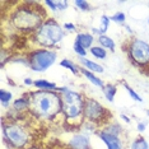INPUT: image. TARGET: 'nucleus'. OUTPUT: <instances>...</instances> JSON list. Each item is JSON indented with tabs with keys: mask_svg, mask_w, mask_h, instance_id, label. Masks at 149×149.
<instances>
[{
	"mask_svg": "<svg viewBox=\"0 0 149 149\" xmlns=\"http://www.w3.org/2000/svg\"><path fill=\"white\" fill-rule=\"evenodd\" d=\"M32 111L40 117H52L61 110V100L56 93L50 91H38L32 93Z\"/></svg>",
	"mask_w": 149,
	"mask_h": 149,
	"instance_id": "f257e3e1",
	"label": "nucleus"
},
{
	"mask_svg": "<svg viewBox=\"0 0 149 149\" xmlns=\"http://www.w3.org/2000/svg\"><path fill=\"white\" fill-rule=\"evenodd\" d=\"M64 38V29L55 21L45 22L37 31V40L45 46H54Z\"/></svg>",
	"mask_w": 149,
	"mask_h": 149,
	"instance_id": "f03ea898",
	"label": "nucleus"
},
{
	"mask_svg": "<svg viewBox=\"0 0 149 149\" xmlns=\"http://www.w3.org/2000/svg\"><path fill=\"white\" fill-rule=\"evenodd\" d=\"M56 52L49 50H38L29 55V66L33 72H45L55 63Z\"/></svg>",
	"mask_w": 149,
	"mask_h": 149,
	"instance_id": "7ed1b4c3",
	"label": "nucleus"
},
{
	"mask_svg": "<svg viewBox=\"0 0 149 149\" xmlns=\"http://www.w3.org/2000/svg\"><path fill=\"white\" fill-rule=\"evenodd\" d=\"M3 131H4V135L9 140V143L17 148H22L28 143V134L19 125L17 124L3 125Z\"/></svg>",
	"mask_w": 149,
	"mask_h": 149,
	"instance_id": "20e7f679",
	"label": "nucleus"
},
{
	"mask_svg": "<svg viewBox=\"0 0 149 149\" xmlns=\"http://www.w3.org/2000/svg\"><path fill=\"white\" fill-rule=\"evenodd\" d=\"M14 24L22 29H35L41 27V18L32 10H19L14 17Z\"/></svg>",
	"mask_w": 149,
	"mask_h": 149,
	"instance_id": "39448f33",
	"label": "nucleus"
},
{
	"mask_svg": "<svg viewBox=\"0 0 149 149\" xmlns=\"http://www.w3.org/2000/svg\"><path fill=\"white\" fill-rule=\"evenodd\" d=\"M130 55L135 63L145 65L149 63V45L141 40H134L130 45Z\"/></svg>",
	"mask_w": 149,
	"mask_h": 149,
	"instance_id": "423d86ee",
	"label": "nucleus"
},
{
	"mask_svg": "<svg viewBox=\"0 0 149 149\" xmlns=\"http://www.w3.org/2000/svg\"><path fill=\"white\" fill-rule=\"evenodd\" d=\"M83 111H84V115H86L89 120L97 121L102 117L104 108L98 102H96L94 100H88V101H86V103H84Z\"/></svg>",
	"mask_w": 149,
	"mask_h": 149,
	"instance_id": "0eeeda50",
	"label": "nucleus"
},
{
	"mask_svg": "<svg viewBox=\"0 0 149 149\" xmlns=\"http://www.w3.org/2000/svg\"><path fill=\"white\" fill-rule=\"evenodd\" d=\"M100 138L107 145V149H123V144H121V140L118 139L117 135L102 131V133H100Z\"/></svg>",
	"mask_w": 149,
	"mask_h": 149,
	"instance_id": "6e6552de",
	"label": "nucleus"
},
{
	"mask_svg": "<svg viewBox=\"0 0 149 149\" xmlns=\"http://www.w3.org/2000/svg\"><path fill=\"white\" fill-rule=\"evenodd\" d=\"M70 148L72 149H89V140L84 135H74L70 139Z\"/></svg>",
	"mask_w": 149,
	"mask_h": 149,
	"instance_id": "1a4fd4ad",
	"label": "nucleus"
},
{
	"mask_svg": "<svg viewBox=\"0 0 149 149\" xmlns=\"http://www.w3.org/2000/svg\"><path fill=\"white\" fill-rule=\"evenodd\" d=\"M63 101L66 103V106L70 104H77V103H82V96L79 93H75L73 91H65L63 96Z\"/></svg>",
	"mask_w": 149,
	"mask_h": 149,
	"instance_id": "9d476101",
	"label": "nucleus"
},
{
	"mask_svg": "<svg viewBox=\"0 0 149 149\" xmlns=\"http://www.w3.org/2000/svg\"><path fill=\"white\" fill-rule=\"evenodd\" d=\"M83 49H89L93 43V36L89 35V33H79L77 36V41Z\"/></svg>",
	"mask_w": 149,
	"mask_h": 149,
	"instance_id": "9b49d317",
	"label": "nucleus"
},
{
	"mask_svg": "<svg viewBox=\"0 0 149 149\" xmlns=\"http://www.w3.org/2000/svg\"><path fill=\"white\" fill-rule=\"evenodd\" d=\"M82 111H83L82 103L70 104V106H66V108H65V115H66L68 118H75V117L79 116Z\"/></svg>",
	"mask_w": 149,
	"mask_h": 149,
	"instance_id": "f8f14e48",
	"label": "nucleus"
},
{
	"mask_svg": "<svg viewBox=\"0 0 149 149\" xmlns=\"http://www.w3.org/2000/svg\"><path fill=\"white\" fill-rule=\"evenodd\" d=\"M80 61H82V64L86 68H88V69L91 70V72H94V73H103V68L101 65H98V64L91 61V60L86 59V57H82L80 59Z\"/></svg>",
	"mask_w": 149,
	"mask_h": 149,
	"instance_id": "ddd939ff",
	"label": "nucleus"
},
{
	"mask_svg": "<svg viewBox=\"0 0 149 149\" xmlns=\"http://www.w3.org/2000/svg\"><path fill=\"white\" fill-rule=\"evenodd\" d=\"M82 73H83L84 75L87 77V79L89 80V82L92 83V84H94V86H97V87H101V88H103V86H104V84H103V82H102V80H101V79H98V78H97L96 75H94V74H93L92 72H89V70H86V69H83V72H82Z\"/></svg>",
	"mask_w": 149,
	"mask_h": 149,
	"instance_id": "4468645a",
	"label": "nucleus"
},
{
	"mask_svg": "<svg viewBox=\"0 0 149 149\" xmlns=\"http://www.w3.org/2000/svg\"><path fill=\"white\" fill-rule=\"evenodd\" d=\"M102 89H103V94L107 98V101L112 102L115 98V94H116V87L111 86V84H106V86H103Z\"/></svg>",
	"mask_w": 149,
	"mask_h": 149,
	"instance_id": "2eb2a0df",
	"label": "nucleus"
},
{
	"mask_svg": "<svg viewBox=\"0 0 149 149\" xmlns=\"http://www.w3.org/2000/svg\"><path fill=\"white\" fill-rule=\"evenodd\" d=\"M33 84L40 88V89H56V84L55 83H51V82H47V80H43V79H38V80H35Z\"/></svg>",
	"mask_w": 149,
	"mask_h": 149,
	"instance_id": "dca6fc26",
	"label": "nucleus"
},
{
	"mask_svg": "<svg viewBox=\"0 0 149 149\" xmlns=\"http://www.w3.org/2000/svg\"><path fill=\"white\" fill-rule=\"evenodd\" d=\"M98 41H100V43L103 47H107V49H111V50L115 49V42H113V40L110 38V37H107V36H104V35L103 36H100Z\"/></svg>",
	"mask_w": 149,
	"mask_h": 149,
	"instance_id": "f3484780",
	"label": "nucleus"
},
{
	"mask_svg": "<svg viewBox=\"0 0 149 149\" xmlns=\"http://www.w3.org/2000/svg\"><path fill=\"white\" fill-rule=\"evenodd\" d=\"M149 145L148 143L145 141V139L143 138H138L135 141H133V144H131V149H148Z\"/></svg>",
	"mask_w": 149,
	"mask_h": 149,
	"instance_id": "a211bd4d",
	"label": "nucleus"
},
{
	"mask_svg": "<svg viewBox=\"0 0 149 149\" xmlns=\"http://www.w3.org/2000/svg\"><path fill=\"white\" fill-rule=\"evenodd\" d=\"M91 52H92L96 57H98V59H104L107 55L106 50H103V47H98V46L92 47V49H91Z\"/></svg>",
	"mask_w": 149,
	"mask_h": 149,
	"instance_id": "6ab92c4d",
	"label": "nucleus"
},
{
	"mask_svg": "<svg viewBox=\"0 0 149 149\" xmlns=\"http://www.w3.org/2000/svg\"><path fill=\"white\" fill-rule=\"evenodd\" d=\"M110 21H111V19L108 18L107 15H102V18H101V29H100V31H101V35H102V36H103V33L107 32Z\"/></svg>",
	"mask_w": 149,
	"mask_h": 149,
	"instance_id": "aec40b11",
	"label": "nucleus"
},
{
	"mask_svg": "<svg viewBox=\"0 0 149 149\" xmlns=\"http://www.w3.org/2000/svg\"><path fill=\"white\" fill-rule=\"evenodd\" d=\"M29 106V102L28 101H26L24 98H19V100H17L14 102V108L15 110H24V108H27Z\"/></svg>",
	"mask_w": 149,
	"mask_h": 149,
	"instance_id": "412c9836",
	"label": "nucleus"
},
{
	"mask_svg": "<svg viewBox=\"0 0 149 149\" xmlns=\"http://www.w3.org/2000/svg\"><path fill=\"white\" fill-rule=\"evenodd\" d=\"M0 100H1L3 104L9 103V101L12 100V93L10 92H6L5 89H1V91H0Z\"/></svg>",
	"mask_w": 149,
	"mask_h": 149,
	"instance_id": "4be33fe9",
	"label": "nucleus"
},
{
	"mask_svg": "<svg viewBox=\"0 0 149 149\" xmlns=\"http://www.w3.org/2000/svg\"><path fill=\"white\" fill-rule=\"evenodd\" d=\"M60 65L64 66V68H66V69H69V70H72L73 74H78V70H77L75 65H74L73 63H70L69 60H63V61L60 63Z\"/></svg>",
	"mask_w": 149,
	"mask_h": 149,
	"instance_id": "5701e85b",
	"label": "nucleus"
},
{
	"mask_svg": "<svg viewBox=\"0 0 149 149\" xmlns=\"http://www.w3.org/2000/svg\"><path fill=\"white\" fill-rule=\"evenodd\" d=\"M75 5L80 9V10H83V12H88V10H91V6H89V4H88L87 1H84V0H77V1H75Z\"/></svg>",
	"mask_w": 149,
	"mask_h": 149,
	"instance_id": "b1692460",
	"label": "nucleus"
},
{
	"mask_svg": "<svg viewBox=\"0 0 149 149\" xmlns=\"http://www.w3.org/2000/svg\"><path fill=\"white\" fill-rule=\"evenodd\" d=\"M125 88H126V91H127V93H129V96H130L131 98H133L134 101H136V102H143V100H141V97H139L136 93H135V91L134 89H131L129 86H126L125 84Z\"/></svg>",
	"mask_w": 149,
	"mask_h": 149,
	"instance_id": "393cba45",
	"label": "nucleus"
},
{
	"mask_svg": "<svg viewBox=\"0 0 149 149\" xmlns=\"http://www.w3.org/2000/svg\"><path fill=\"white\" fill-rule=\"evenodd\" d=\"M110 19H111V21H113V22H117V23H123L125 21V14H124V13H121V12H118L115 15L111 17Z\"/></svg>",
	"mask_w": 149,
	"mask_h": 149,
	"instance_id": "a878e982",
	"label": "nucleus"
},
{
	"mask_svg": "<svg viewBox=\"0 0 149 149\" xmlns=\"http://www.w3.org/2000/svg\"><path fill=\"white\" fill-rule=\"evenodd\" d=\"M74 50H75V52H77V54H78V55H79V56H82V57H84V56H86V50H84L83 47L80 46V45H79V43H78V42H75V43H74Z\"/></svg>",
	"mask_w": 149,
	"mask_h": 149,
	"instance_id": "bb28decb",
	"label": "nucleus"
},
{
	"mask_svg": "<svg viewBox=\"0 0 149 149\" xmlns=\"http://www.w3.org/2000/svg\"><path fill=\"white\" fill-rule=\"evenodd\" d=\"M56 6H57V10H64V9H66L68 6V3L66 1H56Z\"/></svg>",
	"mask_w": 149,
	"mask_h": 149,
	"instance_id": "cd10ccee",
	"label": "nucleus"
},
{
	"mask_svg": "<svg viewBox=\"0 0 149 149\" xmlns=\"http://www.w3.org/2000/svg\"><path fill=\"white\" fill-rule=\"evenodd\" d=\"M45 3H46V4L49 5V6H50V8L52 9L54 12H55V10H57V6H56V1H50V0H46Z\"/></svg>",
	"mask_w": 149,
	"mask_h": 149,
	"instance_id": "c85d7f7f",
	"label": "nucleus"
},
{
	"mask_svg": "<svg viewBox=\"0 0 149 149\" xmlns=\"http://www.w3.org/2000/svg\"><path fill=\"white\" fill-rule=\"evenodd\" d=\"M64 27H65L66 29H69V31H74V29H75V26H74L73 23H65Z\"/></svg>",
	"mask_w": 149,
	"mask_h": 149,
	"instance_id": "c756f323",
	"label": "nucleus"
},
{
	"mask_svg": "<svg viewBox=\"0 0 149 149\" xmlns=\"http://www.w3.org/2000/svg\"><path fill=\"white\" fill-rule=\"evenodd\" d=\"M145 130V124H138V131H144Z\"/></svg>",
	"mask_w": 149,
	"mask_h": 149,
	"instance_id": "7c9ffc66",
	"label": "nucleus"
},
{
	"mask_svg": "<svg viewBox=\"0 0 149 149\" xmlns=\"http://www.w3.org/2000/svg\"><path fill=\"white\" fill-rule=\"evenodd\" d=\"M24 84H26V86H31V84H32V80L29 79V78H27V79H24Z\"/></svg>",
	"mask_w": 149,
	"mask_h": 149,
	"instance_id": "2f4dec72",
	"label": "nucleus"
},
{
	"mask_svg": "<svg viewBox=\"0 0 149 149\" xmlns=\"http://www.w3.org/2000/svg\"><path fill=\"white\" fill-rule=\"evenodd\" d=\"M121 118H124V120L126 121V123H130V118H129L127 116H125V115H121Z\"/></svg>",
	"mask_w": 149,
	"mask_h": 149,
	"instance_id": "473e14b6",
	"label": "nucleus"
},
{
	"mask_svg": "<svg viewBox=\"0 0 149 149\" xmlns=\"http://www.w3.org/2000/svg\"><path fill=\"white\" fill-rule=\"evenodd\" d=\"M147 113H148V116H149V111H148V112H147Z\"/></svg>",
	"mask_w": 149,
	"mask_h": 149,
	"instance_id": "72a5a7b5",
	"label": "nucleus"
},
{
	"mask_svg": "<svg viewBox=\"0 0 149 149\" xmlns=\"http://www.w3.org/2000/svg\"><path fill=\"white\" fill-rule=\"evenodd\" d=\"M148 23H149V19H148Z\"/></svg>",
	"mask_w": 149,
	"mask_h": 149,
	"instance_id": "f704fd0d",
	"label": "nucleus"
}]
</instances>
